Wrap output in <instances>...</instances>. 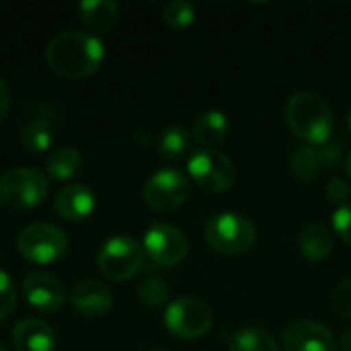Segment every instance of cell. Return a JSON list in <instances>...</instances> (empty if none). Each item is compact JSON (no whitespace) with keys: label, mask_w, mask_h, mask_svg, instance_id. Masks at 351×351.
<instances>
[{"label":"cell","mask_w":351,"mask_h":351,"mask_svg":"<svg viewBox=\"0 0 351 351\" xmlns=\"http://www.w3.org/2000/svg\"><path fill=\"white\" fill-rule=\"evenodd\" d=\"M103 58V41L97 35L78 29L58 33L45 47L47 66L66 78H82L93 74L101 66Z\"/></svg>","instance_id":"6da1fadb"},{"label":"cell","mask_w":351,"mask_h":351,"mask_svg":"<svg viewBox=\"0 0 351 351\" xmlns=\"http://www.w3.org/2000/svg\"><path fill=\"white\" fill-rule=\"evenodd\" d=\"M286 123L304 142L321 146L331 140L333 111L323 95L302 90L290 97L286 105Z\"/></svg>","instance_id":"7a4b0ae2"},{"label":"cell","mask_w":351,"mask_h":351,"mask_svg":"<svg viewBox=\"0 0 351 351\" xmlns=\"http://www.w3.org/2000/svg\"><path fill=\"white\" fill-rule=\"evenodd\" d=\"M204 237L212 251L222 255H239L255 245L257 228L243 214L220 212L208 220Z\"/></svg>","instance_id":"3957f363"},{"label":"cell","mask_w":351,"mask_h":351,"mask_svg":"<svg viewBox=\"0 0 351 351\" xmlns=\"http://www.w3.org/2000/svg\"><path fill=\"white\" fill-rule=\"evenodd\" d=\"M47 191L45 173L31 167H16L0 177V204L12 210L35 208L45 199Z\"/></svg>","instance_id":"277c9868"},{"label":"cell","mask_w":351,"mask_h":351,"mask_svg":"<svg viewBox=\"0 0 351 351\" xmlns=\"http://www.w3.org/2000/svg\"><path fill=\"white\" fill-rule=\"evenodd\" d=\"M189 179L208 193H220L232 187L237 181V167L220 150L214 148H199L189 156L187 162Z\"/></svg>","instance_id":"5b68a950"},{"label":"cell","mask_w":351,"mask_h":351,"mask_svg":"<svg viewBox=\"0 0 351 351\" xmlns=\"http://www.w3.org/2000/svg\"><path fill=\"white\" fill-rule=\"evenodd\" d=\"M19 253L37 265L53 263L68 251V237L53 224L47 222H33L25 226L16 237Z\"/></svg>","instance_id":"8992f818"},{"label":"cell","mask_w":351,"mask_h":351,"mask_svg":"<svg viewBox=\"0 0 351 351\" xmlns=\"http://www.w3.org/2000/svg\"><path fill=\"white\" fill-rule=\"evenodd\" d=\"M144 263V247L132 237H111L103 243L97 265L99 271L113 282H125L134 278Z\"/></svg>","instance_id":"52a82bcc"},{"label":"cell","mask_w":351,"mask_h":351,"mask_svg":"<svg viewBox=\"0 0 351 351\" xmlns=\"http://www.w3.org/2000/svg\"><path fill=\"white\" fill-rule=\"evenodd\" d=\"M165 325L173 335L181 339H199L212 329L214 315H212V308L204 300L185 296V298L173 300L167 306Z\"/></svg>","instance_id":"ba28073f"},{"label":"cell","mask_w":351,"mask_h":351,"mask_svg":"<svg viewBox=\"0 0 351 351\" xmlns=\"http://www.w3.org/2000/svg\"><path fill=\"white\" fill-rule=\"evenodd\" d=\"M189 197V179L177 169L156 171L144 185V202L156 212L181 208Z\"/></svg>","instance_id":"9c48e42d"},{"label":"cell","mask_w":351,"mask_h":351,"mask_svg":"<svg viewBox=\"0 0 351 351\" xmlns=\"http://www.w3.org/2000/svg\"><path fill=\"white\" fill-rule=\"evenodd\" d=\"M144 251L146 255L160 265H177L189 253L187 237L171 224L156 222L144 234Z\"/></svg>","instance_id":"30bf717a"},{"label":"cell","mask_w":351,"mask_h":351,"mask_svg":"<svg viewBox=\"0 0 351 351\" xmlns=\"http://www.w3.org/2000/svg\"><path fill=\"white\" fill-rule=\"evenodd\" d=\"M23 294L27 302L39 313H56L68 298L64 282L47 271L27 274L23 280Z\"/></svg>","instance_id":"8fae6325"},{"label":"cell","mask_w":351,"mask_h":351,"mask_svg":"<svg viewBox=\"0 0 351 351\" xmlns=\"http://www.w3.org/2000/svg\"><path fill=\"white\" fill-rule=\"evenodd\" d=\"M284 351H333L335 339L327 325L317 321H294L282 331Z\"/></svg>","instance_id":"7c38bea8"},{"label":"cell","mask_w":351,"mask_h":351,"mask_svg":"<svg viewBox=\"0 0 351 351\" xmlns=\"http://www.w3.org/2000/svg\"><path fill=\"white\" fill-rule=\"evenodd\" d=\"M70 304L72 308L82 317H103L113 306L111 290L97 280H82L78 282L70 292Z\"/></svg>","instance_id":"4fadbf2b"},{"label":"cell","mask_w":351,"mask_h":351,"mask_svg":"<svg viewBox=\"0 0 351 351\" xmlns=\"http://www.w3.org/2000/svg\"><path fill=\"white\" fill-rule=\"evenodd\" d=\"M12 346H14V351H53L56 350V333L45 321L27 317L14 325Z\"/></svg>","instance_id":"5bb4252c"},{"label":"cell","mask_w":351,"mask_h":351,"mask_svg":"<svg viewBox=\"0 0 351 351\" xmlns=\"http://www.w3.org/2000/svg\"><path fill=\"white\" fill-rule=\"evenodd\" d=\"M56 212L66 220H82L93 214L97 206L95 191L84 183H70L56 195Z\"/></svg>","instance_id":"9a60e30c"},{"label":"cell","mask_w":351,"mask_h":351,"mask_svg":"<svg viewBox=\"0 0 351 351\" xmlns=\"http://www.w3.org/2000/svg\"><path fill=\"white\" fill-rule=\"evenodd\" d=\"M288 169H290V175L300 183L315 181L321 175V171L327 169L321 146L304 144V146H298L296 150H292V154L288 158Z\"/></svg>","instance_id":"2e32d148"},{"label":"cell","mask_w":351,"mask_h":351,"mask_svg":"<svg viewBox=\"0 0 351 351\" xmlns=\"http://www.w3.org/2000/svg\"><path fill=\"white\" fill-rule=\"evenodd\" d=\"M298 249L308 261H323L333 251V232L325 224L313 222L300 232Z\"/></svg>","instance_id":"e0dca14e"},{"label":"cell","mask_w":351,"mask_h":351,"mask_svg":"<svg viewBox=\"0 0 351 351\" xmlns=\"http://www.w3.org/2000/svg\"><path fill=\"white\" fill-rule=\"evenodd\" d=\"M228 130H230V121H228L226 113L212 109V111H206L204 115H199V119L195 121L193 138L199 146L210 148V146L220 144L228 136Z\"/></svg>","instance_id":"ac0fdd59"},{"label":"cell","mask_w":351,"mask_h":351,"mask_svg":"<svg viewBox=\"0 0 351 351\" xmlns=\"http://www.w3.org/2000/svg\"><path fill=\"white\" fill-rule=\"evenodd\" d=\"M78 12L93 31L105 33L115 25L119 16V6L113 0H82L78 4Z\"/></svg>","instance_id":"d6986e66"},{"label":"cell","mask_w":351,"mask_h":351,"mask_svg":"<svg viewBox=\"0 0 351 351\" xmlns=\"http://www.w3.org/2000/svg\"><path fill=\"white\" fill-rule=\"evenodd\" d=\"M47 175L58 181H70L74 179L82 169V154L72 146L56 148L47 156Z\"/></svg>","instance_id":"ffe728a7"},{"label":"cell","mask_w":351,"mask_h":351,"mask_svg":"<svg viewBox=\"0 0 351 351\" xmlns=\"http://www.w3.org/2000/svg\"><path fill=\"white\" fill-rule=\"evenodd\" d=\"M230 351H282V348L265 329L243 327L232 335Z\"/></svg>","instance_id":"44dd1931"},{"label":"cell","mask_w":351,"mask_h":351,"mask_svg":"<svg viewBox=\"0 0 351 351\" xmlns=\"http://www.w3.org/2000/svg\"><path fill=\"white\" fill-rule=\"evenodd\" d=\"M51 140H53L51 123L45 117H37L29 121L21 132V144L29 152H45L51 146Z\"/></svg>","instance_id":"7402d4cb"},{"label":"cell","mask_w":351,"mask_h":351,"mask_svg":"<svg viewBox=\"0 0 351 351\" xmlns=\"http://www.w3.org/2000/svg\"><path fill=\"white\" fill-rule=\"evenodd\" d=\"M189 144H191V138L187 130L181 125H171L158 138V152L167 160H177L187 154Z\"/></svg>","instance_id":"603a6c76"},{"label":"cell","mask_w":351,"mask_h":351,"mask_svg":"<svg viewBox=\"0 0 351 351\" xmlns=\"http://www.w3.org/2000/svg\"><path fill=\"white\" fill-rule=\"evenodd\" d=\"M165 23L173 29H183L193 23L195 19V6L187 0H171L165 4L162 10Z\"/></svg>","instance_id":"cb8c5ba5"},{"label":"cell","mask_w":351,"mask_h":351,"mask_svg":"<svg viewBox=\"0 0 351 351\" xmlns=\"http://www.w3.org/2000/svg\"><path fill=\"white\" fill-rule=\"evenodd\" d=\"M169 294H171V290H169V286H167L160 278H148V280H144V282L138 286V296H140V300H142L146 306H152V308L162 306V304L169 300Z\"/></svg>","instance_id":"d4e9b609"},{"label":"cell","mask_w":351,"mask_h":351,"mask_svg":"<svg viewBox=\"0 0 351 351\" xmlns=\"http://www.w3.org/2000/svg\"><path fill=\"white\" fill-rule=\"evenodd\" d=\"M16 306V290L6 271L0 269V321L8 319Z\"/></svg>","instance_id":"484cf974"},{"label":"cell","mask_w":351,"mask_h":351,"mask_svg":"<svg viewBox=\"0 0 351 351\" xmlns=\"http://www.w3.org/2000/svg\"><path fill=\"white\" fill-rule=\"evenodd\" d=\"M333 308L339 317L351 319V280H343L333 290Z\"/></svg>","instance_id":"4316f807"},{"label":"cell","mask_w":351,"mask_h":351,"mask_svg":"<svg viewBox=\"0 0 351 351\" xmlns=\"http://www.w3.org/2000/svg\"><path fill=\"white\" fill-rule=\"evenodd\" d=\"M333 228L341 237L343 243L351 245V204L339 206L333 212Z\"/></svg>","instance_id":"83f0119b"},{"label":"cell","mask_w":351,"mask_h":351,"mask_svg":"<svg viewBox=\"0 0 351 351\" xmlns=\"http://www.w3.org/2000/svg\"><path fill=\"white\" fill-rule=\"evenodd\" d=\"M325 191H327V197H329L331 202L341 204V206H346V202L351 197V185L343 179V177H333V179H329Z\"/></svg>","instance_id":"f1b7e54d"},{"label":"cell","mask_w":351,"mask_h":351,"mask_svg":"<svg viewBox=\"0 0 351 351\" xmlns=\"http://www.w3.org/2000/svg\"><path fill=\"white\" fill-rule=\"evenodd\" d=\"M321 152L325 158V167H337L341 162L343 144H341V140H329V142L321 144Z\"/></svg>","instance_id":"f546056e"},{"label":"cell","mask_w":351,"mask_h":351,"mask_svg":"<svg viewBox=\"0 0 351 351\" xmlns=\"http://www.w3.org/2000/svg\"><path fill=\"white\" fill-rule=\"evenodd\" d=\"M8 109H10V88H8V84L0 78V121L6 117Z\"/></svg>","instance_id":"4dcf8cb0"},{"label":"cell","mask_w":351,"mask_h":351,"mask_svg":"<svg viewBox=\"0 0 351 351\" xmlns=\"http://www.w3.org/2000/svg\"><path fill=\"white\" fill-rule=\"evenodd\" d=\"M339 348H341V351H351V327L343 331L341 341H339Z\"/></svg>","instance_id":"1f68e13d"},{"label":"cell","mask_w":351,"mask_h":351,"mask_svg":"<svg viewBox=\"0 0 351 351\" xmlns=\"http://www.w3.org/2000/svg\"><path fill=\"white\" fill-rule=\"evenodd\" d=\"M346 173H348V177L351 179V152L348 154V158H346Z\"/></svg>","instance_id":"d6a6232c"},{"label":"cell","mask_w":351,"mask_h":351,"mask_svg":"<svg viewBox=\"0 0 351 351\" xmlns=\"http://www.w3.org/2000/svg\"><path fill=\"white\" fill-rule=\"evenodd\" d=\"M348 125H350V130H351V111H350V115H348Z\"/></svg>","instance_id":"836d02e7"},{"label":"cell","mask_w":351,"mask_h":351,"mask_svg":"<svg viewBox=\"0 0 351 351\" xmlns=\"http://www.w3.org/2000/svg\"><path fill=\"white\" fill-rule=\"evenodd\" d=\"M0 351H8L6 348H4V343H0Z\"/></svg>","instance_id":"e575fe53"},{"label":"cell","mask_w":351,"mask_h":351,"mask_svg":"<svg viewBox=\"0 0 351 351\" xmlns=\"http://www.w3.org/2000/svg\"><path fill=\"white\" fill-rule=\"evenodd\" d=\"M152 351H160V350H152Z\"/></svg>","instance_id":"d590c367"}]
</instances>
